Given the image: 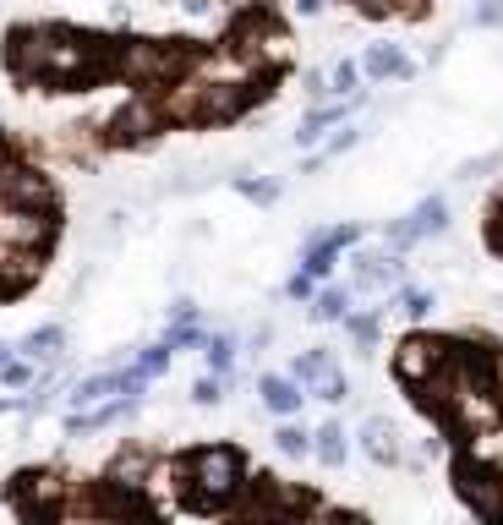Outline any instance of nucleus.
I'll list each match as a JSON object with an SVG mask.
<instances>
[{
	"label": "nucleus",
	"mask_w": 503,
	"mask_h": 525,
	"mask_svg": "<svg viewBox=\"0 0 503 525\" xmlns=\"http://www.w3.org/2000/svg\"><path fill=\"white\" fill-rule=\"evenodd\" d=\"M5 60L27 82H88L99 77L115 55L104 38L71 33V27H16L5 38Z\"/></svg>",
	"instance_id": "obj_1"
},
{
	"label": "nucleus",
	"mask_w": 503,
	"mask_h": 525,
	"mask_svg": "<svg viewBox=\"0 0 503 525\" xmlns=\"http://www.w3.org/2000/svg\"><path fill=\"white\" fill-rule=\"evenodd\" d=\"M241 482H246V466H241L236 449H197V455H186V488H192L197 504H225V499L241 493Z\"/></svg>",
	"instance_id": "obj_2"
},
{
	"label": "nucleus",
	"mask_w": 503,
	"mask_h": 525,
	"mask_svg": "<svg viewBox=\"0 0 503 525\" xmlns=\"http://www.w3.org/2000/svg\"><path fill=\"white\" fill-rule=\"evenodd\" d=\"M115 66H121L131 82H175V77L192 66V55H186L181 44H164V38H137V44H126V49L115 55Z\"/></svg>",
	"instance_id": "obj_3"
},
{
	"label": "nucleus",
	"mask_w": 503,
	"mask_h": 525,
	"mask_svg": "<svg viewBox=\"0 0 503 525\" xmlns=\"http://www.w3.org/2000/svg\"><path fill=\"white\" fill-rule=\"evenodd\" d=\"M11 504L22 509L27 525H49L60 515V504H66V482H60L55 471H22V477L11 482Z\"/></svg>",
	"instance_id": "obj_4"
},
{
	"label": "nucleus",
	"mask_w": 503,
	"mask_h": 525,
	"mask_svg": "<svg viewBox=\"0 0 503 525\" xmlns=\"http://www.w3.org/2000/svg\"><path fill=\"white\" fill-rule=\"evenodd\" d=\"M159 131H164V110H159L153 93L126 99V104L115 110V121H110V137H115V142H148V137H159Z\"/></svg>",
	"instance_id": "obj_5"
},
{
	"label": "nucleus",
	"mask_w": 503,
	"mask_h": 525,
	"mask_svg": "<svg viewBox=\"0 0 503 525\" xmlns=\"http://www.w3.org/2000/svg\"><path fill=\"white\" fill-rule=\"evenodd\" d=\"M0 208H55V186L27 164H0Z\"/></svg>",
	"instance_id": "obj_6"
},
{
	"label": "nucleus",
	"mask_w": 503,
	"mask_h": 525,
	"mask_svg": "<svg viewBox=\"0 0 503 525\" xmlns=\"http://www.w3.org/2000/svg\"><path fill=\"white\" fill-rule=\"evenodd\" d=\"M444 225H449V203H444V197H422L405 219L389 225V247H394V252H411L422 236H433V230H444Z\"/></svg>",
	"instance_id": "obj_7"
},
{
	"label": "nucleus",
	"mask_w": 503,
	"mask_h": 525,
	"mask_svg": "<svg viewBox=\"0 0 503 525\" xmlns=\"http://www.w3.org/2000/svg\"><path fill=\"white\" fill-rule=\"evenodd\" d=\"M49 236H55L49 208H0V247H33V252H44Z\"/></svg>",
	"instance_id": "obj_8"
},
{
	"label": "nucleus",
	"mask_w": 503,
	"mask_h": 525,
	"mask_svg": "<svg viewBox=\"0 0 503 525\" xmlns=\"http://www.w3.org/2000/svg\"><path fill=\"white\" fill-rule=\"evenodd\" d=\"M455 482H460V499L482 515V520H503V482H498V471H487V466H460L455 471Z\"/></svg>",
	"instance_id": "obj_9"
},
{
	"label": "nucleus",
	"mask_w": 503,
	"mask_h": 525,
	"mask_svg": "<svg viewBox=\"0 0 503 525\" xmlns=\"http://www.w3.org/2000/svg\"><path fill=\"white\" fill-rule=\"evenodd\" d=\"M449 356V345L444 340H427V334H411V340H400V351H394V373L405 378V383H427L433 373H438V362Z\"/></svg>",
	"instance_id": "obj_10"
},
{
	"label": "nucleus",
	"mask_w": 503,
	"mask_h": 525,
	"mask_svg": "<svg viewBox=\"0 0 503 525\" xmlns=\"http://www.w3.org/2000/svg\"><path fill=\"white\" fill-rule=\"evenodd\" d=\"M142 493L153 499V509H175L192 488H186V460H153L142 471Z\"/></svg>",
	"instance_id": "obj_11"
},
{
	"label": "nucleus",
	"mask_w": 503,
	"mask_h": 525,
	"mask_svg": "<svg viewBox=\"0 0 503 525\" xmlns=\"http://www.w3.org/2000/svg\"><path fill=\"white\" fill-rule=\"evenodd\" d=\"M44 274V257L33 247H0V296H22Z\"/></svg>",
	"instance_id": "obj_12"
},
{
	"label": "nucleus",
	"mask_w": 503,
	"mask_h": 525,
	"mask_svg": "<svg viewBox=\"0 0 503 525\" xmlns=\"http://www.w3.org/2000/svg\"><path fill=\"white\" fill-rule=\"evenodd\" d=\"M356 236H362L356 225H329V230H318V236H312V247H307V268H301V274L323 279V274L334 268V257H340V252H345Z\"/></svg>",
	"instance_id": "obj_13"
},
{
	"label": "nucleus",
	"mask_w": 503,
	"mask_h": 525,
	"mask_svg": "<svg viewBox=\"0 0 503 525\" xmlns=\"http://www.w3.org/2000/svg\"><path fill=\"white\" fill-rule=\"evenodd\" d=\"M351 285L356 290H389V285H400V257H389V252H356L351 257Z\"/></svg>",
	"instance_id": "obj_14"
},
{
	"label": "nucleus",
	"mask_w": 503,
	"mask_h": 525,
	"mask_svg": "<svg viewBox=\"0 0 503 525\" xmlns=\"http://www.w3.org/2000/svg\"><path fill=\"white\" fill-rule=\"evenodd\" d=\"M362 66H367V77H394V82H411V77H416V60H411L400 44H372Z\"/></svg>",
	"instance_id": "obj_15"
},
{
	"label": "nucleus",
	"mask_w": 503,
	"mask_h": 525,
	"mask_svg": "<svg viewBox=\"0 0 503 525\" xmlns=\"http://www.w3.org/2000/svg\"><path fill=\"white\" fill-rule=\"evenodd\" d=\"M104 394H131V389H126L121 373H93V378H82V383L71 389V405L88 411V405H104Z\"/></svg>",
	"instance_id": "obj_16"
},
{
	"label": "nucleus",
	"mask_w": 503,
	"mask_h": 525,
	"mask_svg": "<svg viewBox=\"0 0 503 525\" xmlns=\"http://www.w3.org/2000/svg\"><path fill=\"white\" fill-rule=\"evenodd\" d=\"M257 394H263V405H268V411H279V416L301 411V400H307V389H301L296 378H279V373H274V378H263V383H257Z\"/></svg>",
	"instance_id": "obj_17"
},
{
	"label": "nucleus",
	"mask_w": 503,
	"mask_h": 525,
	"mask_svg": "<svg viewBox=\"0 0 503 525\" xmlns=\"http://www.w3.org/2000/svg\"><path fill=\"white\" fill-rule=\"evenodd\" d=\"M60 345H66V329H60V323H44V329H33V334L22 340V356H27V362H55Z\"/></svg>",
	"instance_id": "obj_18"
},
{
	"label": "nucleus",
	"mask_w": 503,
	"mask_h": 525,
	"mask_svg": "<svg viewBox=\"0 0 503 525\" xmlns=\"http://www.w3.org/2000/svg\"><path fill=\"white\" fill-rule=\"evenodd\" d=\"M362 449H367L378 466H389V460H394V427H389L383 416H367V422H362Z\"/></svg>",
	"instance_id": "obj_19"
},
{
	"label": "nucleus",
	"mask_w": 503,
	"mask_h": 525,
	"mask_svg": "<svg viewBox=\"0 0 503 525\" xmlns=\"http://www.w3.org/2000/svg\"><path fill=\"white\" fill-rule=\"evenodd\" d=\"M329 373H340L329 351H301V356H296V373H290V378H296L301 389H312V383H323Z\"/></svg>",
	"instance_id": "obj_20"
},
{
	"label": "nucleus",
	"mask_w": 503,
	"mask_h": 525,
	"mask_svg": "<svg viewBox=\"0 0 503 525\" xmlns=\"http://www.w3.org/2000/svg\"><path fill=\"white\" fill-rule=\"evenodd\" d=\"M312 455H318L323 466H345V427H340V422L318 427V433H312Z\"/></svg>",
	"instance_id": "obj_21"
},
{
	"label": "nucleus",
	"mask_w": 503,
	"mask_h": 525,
	"mask_svg": "<svg viewBox=\"0 0 503 525\" xmlns=\"http://www.w3.org/2000/svg\"><path fill=\"white\" fill-rule=\"evenodd\" d=\"M351 296H356V290H323V296L312 301V318H318V323H340V318L351 312Z\"/></svg>",
	"instance_id": "obj_22"
},
{
	"label": "nucleus",
	"mask_w": 503,
	"mask_h": 525,
	"mask_svg": "<svg viewBox=\"0 0 503 525\" xmlns=\"http://www.w3.org/2000/svg\"><path fill=\"white\" fill-rule=\"evenodd\" d=\"M203 356H208L214 378H225V373H230V362H236V345H230L225 334H203Z\"/></svg>",
	"instance_id": "obj_23"
},
{
	"label": "nucleus",
	"mask_w": 503,
	"mask_h": 525,
	"mask_svg": "<svg viewBox=\"0 0 503 525\" xmlns=\"http://www.w3.org/2000/svg\"><path fill=\"white\" fill-rule=\"evenodd\" d=\"M356 77H362V71H356V60H334V66L323 71L329 93H340V99H345V93H356Z\"/></svg>",
	"instance_id": "obj_24"
},
{
	"label": "nucleus",
	"mask_w": 503,
	"mask_h": 525,
	"mask_svg": "<svg viewBox=\"0 0 503 525\" xmlns=\"http://www.w3.org/2000/svg\"><path fill=\"white\" fill-rule=\"evenodd\" d=\"M340 323H345V334H351L362 351H372V340H378V318H367V312H345Z\"/></svg>",
	"instance_id": "obj_25"
},
{
	"label": "nucleus",
	"mask_w": 503,
	"mask_h": 525,
	"mask_svg": "<svg viewBox=\"0 0 503 525\" xmlns=\"http://www.w3.org/2000/svg\"><path fill=\"white\" fill-rule=\"evenodd\" d=\"M274 444H279V455L301 460V455L312 449V433H301V427H279V433H274Z\"/></svg>",
	"instance_id": "obj_26"
},
{
	"label": "nucleus",
	"mask_w": 503,
	"mask_h": 525,
	"mask_svg": "<svg viewBox=\"0 0 503 525\" xmlns=\"http://www.w3.org/2000/svg\"><path fill=\"white\" fill-rule=\"evenodd\" d=\"M236 192H241V197H252V203H274V197H279V186H274V181H252V175H241V181H236Z\"/></svg>",
	"instance_id": "obj_27"
},
{
	"label": "nucleus",
	"mask_w": 503,
	"mask_h": 525,
	"mask_svg": "<svg viewBox=\"0 0 503 525\" xmlns=\"http://www.w3.org/2000/svg\"><path fill=\"white\" fill-rule=\"evenodd\" d=\"M312 394H318V400H323V405H340V400H345V394H351V389H345V373H329V378H323V383H312Z\"/></svg>",
	"instance_id": "obj_28"
},
{
	"label": "nucleus",
	"mask_w": 503,
	"mask_h": 525,
	"mask_svg": "<svg viewBox=\"0 0 503 525\" xmlns=\"http://www.w3.org/2000/svg\"><path fill=\"white\" fill-rule=\"evenodd\" d=\"M0 383H5V389H27V383H33V367L5 356V362H0Z\"/></svg>",
	"instance_id": "obj_29"
},
{
	"label": "nucleus",
	"mask_w": 503,
	"mask_h": 525,
	"mask_svg": "<svg viewBox=\"0 0 503 525\" xmlns=\"http://www.w3.org/2000/svg\"><path fill=\"white\" fill-rule=\"evenodd\" d=\"M477 27H503V0H477Z\"/></svg>",
	"instance_id": "obj_30"
},
{
	"label": "nucleus",
	"mask_w": 503,
	"mask_h": 525,
	"mask_svg": "<svg viewBox=\"0 0 503 525\" xmlns=\"http://www.w3.org/2000/svg\"><path fill=\"white\" fill-rule=\"evenodd\" d=\"M356 142H362V131H356V126H345L340 137H329V148L318 153V164H323V159H334V153H345V148H356Z\"/></svg>",
	"instance_id": "obj_31"
},
{
	"label": "nucleus",
	"mask_w": 503,
	"mask_h": 525,
	"mask_svg": "<svg viewBox=\"0 0 503 525\" xmlns=\"http://www.w3.org/2000/svg\"><path fill=\"white\" fill-rule=\"evenodd\" d=\"M219 394H225L219 378H197V383H192V400H197V405H219Z\"/></svg>",
	"instance_id": "obj_32"
},
{
	"label": "nucleus",
	"mask_w": 503,
	"mask_h": 525,
	"mask_svg": "<svg viewBox=\"0 0 503 525\" xmlns=\"http://www.w3.org/2000/svg\"><path fill=\"white\" fill-rule=\"evenodd\" d=\"M312 285H318L312 274H296V279L285 285V296H290V301H312Z\"/></svg>",
	"instance_id": "obj_33"
},
{
	"label": "nucleus",
	"mask_w": 503,
	"mask_h": 525,
	"mask_svg": "<svg viewBox=\"0 0 503 525\" xmlns=\"http://www.w3.org/2000/svg\"><path fill=\"white\" fill-rule=\"evenodd\" d=\"M405 312H411V318H427V312H433V296H427V290H405Z\"/></svg>",
	"instance_id": "obj_34"
},
{
	"label": "nucleus",
	"mask_w": 503,
	"mask_h": 525,
	"mask_svg": "<svg viewBox=\"0 0 503 525\" xmlns=\"http://www.w3.org/2000/svg\"><path fill=\"white\" fill-rule=\"evenodd\" d=\"M422 5H427V0H383L389 16H422Z\"/></svg>",
	"instance_id": "obj_35"
},
{
	"label": "nucleus",
	"mask_w": 503,
	"mask_h": 525,
	"mask_svg": "<svg viewBox=\"0 0 503 525\" xmlns=\"http://www.w3.org/2000/svg\"><path fill=\"white\" fill-rule=\"evenodd\" d=\"M487 373H493V383H487V389H493V394H503V351H493V362H487Z\"/></svg>",
	"instance_id": "obj_36"
},
{
	"label": "nucleus",
	"mask_w": 503,
	"mask_h": 525,
	"mask_svg": "<svg viewBox=\"0 0 503 525\" xmlns=\"http://www.w3.org/2000/svg\"><path fill=\"white\" fill-rule=\"evenodd\" d=\"M170 318H175V323H197V307H192V301H175Z\"/></svg>",
	"instance_id": "obj_37"
},
{
	"label": "nucleus",
	"mask_w": 503,
	"mask_h": 525,
	"mask_svg": "<svg viewBox=\"0 0 503 525\" xmlns=\"http://www.w3.org/2000/svg\"><path fill=\"white\" fill-rule=\"evenodd\" d=\"M307 93H312V99H329V82H323V71H312V77H307Z\"/></svg>",
	"instance_id": "obj_38"
},
{
	"label": "nucleus",
	"mask_w": 503,
	"mask_h": 525,
	"mask_svg": "<svg viewBox=\"0 0 503 525\" xmlns=\"http://www.w3.org/2000/svg\"><path fill=\"white\" fill-rule=\"evenodd\" d=\"M356 5H362L367 16H389V11H383V0H356Z\"/></svg>",
	"instance_id": "obj_39"
},
{
	"label": "nucleus",
	"mask_w": 503,
	"mask_h": 525,
	"mask_svg": "<svg viewBox=\"0 0 503 525\" xmlns=\"http://www.w3.org/2000/svg\"><path fill=\"white\" fill-rule=\"evenodd\" d=\"M296 5H301L307 16H312V11H323V0H296Z\"/></svg>",
	"instance_id": "obj_40"
},
{
	"label": "nucleus",
	"mask_w": 503,
	"mask_h": 525,
	"mask_svg": "<svg viewBox=\"0 0 503 525\" xmlns=\"http://www.w3.org/2000/svg\"><path fill=\"white\" fill-rule=\"evenodd\" d=\"M225 5H230V11H252L257 0H225Z\"/></svg>",
	"instance_id": "obj_41"
},
{
	"label": "nucleus",
	"mask_w": 503,
	"mask_h": 525,
	"mask_svg": "<svg viewBox=\"0 0 503 525\" xmlns=\"http://www.w3.org/2000/svg\"><path fill=\"white\" fill-rule=\"evenodd\" d=\"M345 525H367V520H345Z\"/></svg>",
	"instance_id": "obj_42"
},
{
	"label": "nucleus",
	"mask_w": 503,
	"mask_h": 525,
	"mask_svg": "<svg viewBox=\"0 0 503 525\" xmlns=\"http://www.w3.org/2000/svg\"><path fill=\"white\" fill-rule=\"evenodd\" d=\"M0 362H5V345H0Z\"/></svg>",
	"instance_id": "obj_43"
},
{
	"label": "nucleus",
	"mask_w": 503,
	"mask_h": 525,
	"mask_svg": "<svg viewBox=\"0 0 503 525\" xmlns=\"http://www.w3.org/2000/svg\"><path fill=\"white\" fill-rule=\"evenodd\" d=\"M498 241H503V225H498Z\"/></svg>",
	"instance_id": "obj_44"
}]
</instances>
